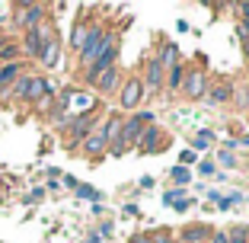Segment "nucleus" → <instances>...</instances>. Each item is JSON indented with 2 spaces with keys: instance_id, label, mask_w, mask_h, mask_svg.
<instances>
[{
  "instance_id": "nucleus-1",
  "label": "nucleus",
  "mask_w": 249,
  "mask_h": 243,
  "mask_svg": "<svg viewBox=\"0 0 249 243\" xmlns=\"http://www.w3.org/2000/svg\"><path fill=\"white\" fill-rule=\"evenodd\" d=\"M154 112H147V109H141V112H131V115L122 122V138H118V144L109 150V154H115V157H122L128 148H134L138 144V138H141V131H144L147 125H154Z\"/></svg>"
},
{
  "instance_id": "nucleus-2",
  "label": "nucleus",
  "mask_w": 249,
  "mask_h": 243,
  "mask_svg": "<svg viewBox=\"0 0 249 243\" xmlns=\"http://www.w3.org/2000/svg\"><path fill=\"white\" fill-rule=\"evenodd\" d=\"M52 36H54V26H52V19H45V22H38L36 29L22 32V42H19L22 55H26V58H36V61H38V55H42L45 42H48Z\"/></svg>"
},
{
  "instance_id": "nucleus-3",
  "label": "nucleus",
  "mask_w": 249,
  "mask_h": 243,
  "mask_svg": "<svg viewBox=\"0 0 249 243\" xmlns=\"http://www.w3.org/2000/svg\"><path fill=\"white\" fill-rule=\"evenodd\" d=\"M45 19H48V7L45 3H16L13 7V26L22 32L36 29L38 22H45Z\"/></svg>"
},
{
  "instance_id": "nucleus-4",
  "label": "nucleus",
  "mask_w": 249,
  "mask_h": 243,
  "mask_svg": "<svg viewBox=\"0 0 249 243\" xmlns=\"http://www.w3.org/2000/svg\"><path fill=\"white\" fill-rule=\"evenodd\" d=\"M163 80H166V64H163L157 55H150L147 64H144V77H141V83H144V96H160Z\"/></svg>"
},
{
  "instance_id": "nucleus-5",
  "label": "nucleus",
  "mask_w": 249,
  "mask_h": 243,
  "mask_svg": "<svg viewBox=\"0 0 249 243\" xmlns=\"http://www.w3.org/2000/svg\"><path fill=\"white\" fill-rule=\"evenodd\" d=\"M96 125H99V118H96V106H89L87 112H80V115H73L71 122H67V138H71V144H83V138H87Z\"/></svg>"
},
{
  "instance_id": "nucleus-6",
  "label": "nucleus",
  "mask_w": 249,
  "mask_h": 243,
  "mask_svg": "<svg viewBox=\"0 0 249 243\" xmlns=\"http://www.w3.org/2000/svg\"><path fill=\"white\" fill-rule=\"evenodd\" d=\"M115 64H118V42H112L109 48H106V52L99 55V58H96V61H93V64L87 67V71H83L80 77H83V80L89 83V87H93V83L99 80V77H103L106 71H109V67H115Z\"/></svg>"
},
{
  "instance_id": "nucleus-7",
  "label": "nucleus",
  "mask_w": 249,
  "mask_h": 243,
  "mask_svg": "<svg viewBox=\"0 0 249 243\" xmlns=\"http://www.w3.org/2000/svg\"><path fill=\"white\" fill-rule=\"evenodd\" d=\"M205 90H208L205 67L189 64V67H185V80H182V90H179V93L189 96V99H205Z\"/></svg>"
},
{
  "instance_id": "nucleus-8",
  "label": "nucleus",
  "mask_w": 249,
  "mask_h": 243,
  "mask_svg": "<svg viewBox=\"0 0 249 243\" xmlns=\"http://www.w3.org/2000/svg\"><path fill=\"white\" fill-rule=\"evenodd\" d=\"M141 99H144V83H141V77H128V80L118 87V106L122 109H138Z\"/></svg>"
},
{
  "instance_id": "nucleus-9",
  "label": "nucleus",
  "mask_w": 249,
  "mask_h": 243,
  "mask_svg": "<svg viewBox=\"0 0 249 243\" xmlns=\"http://www.w3.org/2000/svg\"><path fill=\"white\" fill-rule=\"evenodd\" d=\"M80 150H83V157H87V160H99V157L109 154V144H106V134H103V122H99V125H96L87 138H83Z\"/></svg>"
},
{
  "instance_id": "nucleus-10",
  "label": "nucleus",
  "mask_w": 249,
  "mask_h": 243,
  "mask_svg": "<svg viewBox=\"0 0 249 243\" xmlns=\"http://www.w3.org/2000/svg\"><path fill=\"white\" fill-rule=\"evenodd\" d=\"M163 144H166V131H163L160 125H147L144 131H141V138H138V148H141V154H157V150H163Z\"/></svg>"
},
{
  "instance_id": "nucleus-11",
  "label": "nucleus",
  "mask_w": 249,
  "mask_h": 243,
  "mask_svg": "<svg viewBox=\"0 0 249 243\" xmlns=\"http://www.w3.org/2000/svg\"><path fill=\"white\" fill-rule=\"evenodd\" d=\"M205 103L208 106H227V103H233V83H230V80L211 83V87L205 90Z\"/></svg>"
},
{
  "instance_id": "nucleus-12",
  "label": "nucleus",
  "mask_w": 249,
  "mask_h": 243,
  "mask_svg": "<svg viewBox=\"0 0 249 243\" xmlns=\"http://www.w3.org/2000/svg\"><path fill=\"white\" fill-rule=\"evenodd\" d=\"M54 93V87L48 80H45V77H36V74H29V87H26V93H22V99H26V103H42L45 96H52Z\"/></svg>"
},
{
  "instance_id": "nucleus-13",
  "label": "nucleus",
  "mask_w": 249,
  "mask_h": 243,
  "mask_svg": "<svg viewBox=\"0 0 249 243\" xmlns=\"http://www.w3.org/2000/svg\"><path fill=\"white\" fill-rule=\"evenodd\" d=\"M96 90H99V93L103 96H109V93H118V87H122V67H109V71H106L103 77H99V80L93 83Z\"/></svg>"
},
{
  "instance_id": "nucleus-14",
  "label": "nucleus",
  "mask_w": 249,
  "mask_h": 243,
  "mask_svg": "<svg viewBox=\"0 0 249 243\" xmlns=\"http://www.w3.org/2000/svg\"><path fill=\"white\" fill-rule=\"evenodd\" d=\"M58 61H61V38L52 36L48 42H45L42 55H38V64L42 67H58Z\"/></svg>"
},
{
  "instance_id": "nucleus-15",
  "label": "nucleus",
  "mask_w": 249,
  "mask_h": 243,
  "mask_svg": "<svg viewBox=\"0 0 249 243\" xmlns=\"http://www.w3.org/2000/svg\"><path fill=\"white\" fill-rule=\"evenodd\" d=\"M122 122H124V118H122V115H115V112L103 118V134H106V144H109V150L115 148L118 138H122Z\"/></svg>"
},
{
  "instance_id": "nucleus-16",
  "label": "nucleus",
  "mask_w": 249,
  "mask_h": 243,
  "mask_svg": "<svg viewBox=\"0 0 249 243\" xmlns=\"http://www.w3.org/2000/svg\"><path fill=\"white\" fill-rule=\"evenodd\" d=\"M22 71H26V61H16V64H0V90L7 93V90L22 77Z\"/></svg>"
},
{
  "instance_id": "nucleus-17",
  "label": "nucleus",
  "mask_w": 249,
  "mask_h": 243,
  "mask_svg": "<svg viewBox=\"0 0 249 243\" xmlns=\"http://www.w3.org/2000/svg\"><path fill=\"white\" fill-rule=\"evenodd\" d=\"M185 61H176V64H169L166 71H169V77H166V90L169 93H179L182 90V80H185Z\"/></svg>"
},
{
  "instance_id": "nucleus-18",
  "label": "nucleus",
  "mask_w": 249,
  "mask_h": 243,
  "mask_svg": "<svg viewBox=\"0 0 249 243\" xmlns=\"http://www.w3.org/2000/svg\"><path fill=\"white\" fill-rule=\"evenodd\" d=\"M211 240V230L205 227V224H195V227H185L182 234H179V243H208Z\"/></svg>"
},
{
  "instance_id": "nucleus-19",
  "label": "nucleus",
  "mask_w": 249,
  "mask_h": 243,
  "mask_svg": "<svg viewBox=\"0 0 249 243\" xmlns=\"http://www.w3.org/2000/svg\"><path fill=\"white\" fill-rule=\"evenodd\" d=\"M87 32H89V22H87V19H77V22H73V29H71V42H67V45H71V48H73L77 55H80V48L87 45Z\"/></svg>"
},
{
  "instance_id": "nucleus-20",
  "label": "nucleus",
  "mask_w": 249,
  "mask_h": 243,
  "mask_svg": "<svg viewBox=\"0 0 249 243\" xmlns=\"http://www.w3.org/2000/svg\"><path fill=\"white\" fill-rule=\"evenodd\" d=\"M16 61H22V48H19V42L7 38L0 45V64H16Z\"/></svg>"
},
{
  "instance_id": "nucleus-21",
  "label": "nucleus",
  "mask_w": 249,
  "mask_h": 243,
  "mask_svg": "<svg viewBox=\"0 0 249 243\" xmlns=\"http://www.w3.org/2000/svg\"><path fill=\"white\" fill-rule=\"evenodd\" d=\"M227 243H249V227L246 224H236L233 230H227Z\"/></svg>"
},
{
  "instance_id": "nucleus-22",
  "label": "nucleus",
  "mask_w": 249,
  "mask_h": 243,
  "mask_svg": "<svg viewBox=\"0 0 249 243\" xmlns=\"http://www.w3.org/2000/svg\"><path fill=\"white\" fill-rule=\"evenodd\" d=\"M73 192H77L80 199H87V202H99V199H103V192H99V189H93V186H83V183H77V189H73Z\"/></svg>"
},
{
  "instance_id": "nucleus-23",
  "label": "nucleus",
  "mask_w": 249,
  "mask_h": 243,
  "mask_svg": "<svg viewBox=\"0 0 249 243\" xmlns=\"http://www.w3.org/2000/svg\"><path fill=\"white\" fill-rule=\"evenodd\" d=\"M169 176H173V183L189 186V183H192V169H189V167H173V169H169Z\"/></svg>"
},
{
  "instance_id": "nucleus-24",
  "label": "nucleus",
  "mask_w": 249,
  "mask_h": 243,
  "mask_svg": "<svg viewBox=\"0 0 249 243\" xmlns=\"http://www.w3.org/2000/svg\"><path fill=\"white\" fill-rule=\"evenodd\" d=\"M150 243H179V240H176L173 230H154V234H150Z\"/></svg>"
},
{
  "instance_id": "nucleus-25",
  "label": "nucleus",
  "mask_w": 249,
  "mask_h": 243,
  "mask_svg": "<svg viewBox=\"0 0 249 243\" xmlns=\"http://www.w3.org/2000/svg\"><path fill=\"white\" fill-rule=\"evenodd\" d=\"M208 141H211V131H201L195 141H192V150H195V154L198 150H208Z\"/></svg>"
},
{
  "instance_id": "nucleus-26",
  "label": "nucleus",
  "mask_w": 249,
  "mask_h": 243,
  "mask_svg": "<svg viewBox=\"0 0 249 243\" xmlns=\"http://www.w3.org/2000/svg\"><path fill=\"white\" fill-rule=\"evenodd\" d=\"M182 195H185V189H169V192H163L160 199H163V205H169V208H173V202H176V199H182Z\"/></svg>"
},
{
  "instance_id": "nucleus-27",
  "label": "nucleus",
  "mask_w": 249,
  "mask_h": 243,
  "mask_svg": "<svg viewBox=\"0 0 249 243\" xmlns=\"http://www.w3.org/2000/svg\"><path fill=\"white\" fill-rule=\"evenodd\" d=\"M195 160H198V154L192 148H185L182 154H179V167H189V163H195Z\"/></svg>"
},
{
  "instance_id": "nucleus-28",
  "label": "nucleus",
  "mask_w": 249,
  "mask_h": 243,
  "mask_svg": "<svg viewBox=\"0 0 249 243\" xmlns=\"http://www.w3.org/2000/svg\"><path fill=\"white\" fill-rule=\"evenodd\" d=\"M217 160L224 163V167H236V157L230 154V150H217Z\"/></svg>"
},
{
  "instance_id": "nucleus-29",
  "label": "nucleus",
  "mask_w": 249,
  "mask_h": 243,
  "mask_svg": "<svg viewBox=\"0 0 249 243\" xmlns=\"http://www.w3.org/2000/svg\"><path fill=\"white\" fill-rule=\"evenodd\" d=\"M173 208H176L179 214H182V211H189V208H192V199H189V195H182V199H176V202H173Z\"/></svg>"
},
{
  "instance_id": "nucleus-30",
  "label": "nucleus",
  "mask_w": 249,
  "mask_h": 243,
  "mask_svg": "<svg viewBox=\"0 0 249 243\" xmlns=\"http://www.w3.org/2000/svg\"><path fill=\"white\" fill-rule=\"evenodd\" d=\"M198 173H201V176H214L217 169H214V163H211V160H205L201 167H198Z\"/></svg>"
},
{
  "instance_id": "nucleus-31",
  "label": "nucleus",
  "mask_w": 249,
  "mask_h": 243,
  "mask_svg": "<svg viewBox=\"0 0 249 243\" xmlns=\"http://www.w3.org/2000/svg\"><path fill=\"white\" fill-rule=\"evenodd\" d=\"M236 10H240V16H243L240 22H249V0H243V3H236Z\"/></svg>"
},
{
  "instance_id": "nucleus-32",
  "label": "nucleus",
  "mask_w": 249,
  "mask_h": 243,
  "mask_svg": "<svg viewBox=\"0 0 249 243\" xmlns=\"http://www.w3.org/2000/svg\"><path fill=\"white\" fill-rule=\"evenodd\" d=\"M96 234H99V237H112V234H115V227H112V224H109V221H106V224H103V227L96 230Z\"/></svg>"
},
{
  "instance_id": "nucleus-33",
  "label": "nucleus",
  "mask_w": 249,
  "mask_h": 243,
  "mask_svg": "<svg viewBox=\"0 0 249 243\" xmlns=\"http://www.w3.org/2000/svg\"><path fill=\"white\" fill-rule=\"evenodd\" d=\"M208 243H227V230H217V234H211V240Z\"/></svg>"
},
{
  "instance_id": "nucleus-34",
  "label": "nucleus",
  "mask_w": 249,
  "mask_h": 243,
  "mask_svg": "<svg viewBox=\"0 0 249 243\" xmlns=\"http://www.w3.org/2000/svg\"><path fill=\"white\" fill-rule=\"evenodd\" d=\"M128 243H150V234H131Z\"/></svg>"
},
{
  "instance_id": "nucleus-35",
  "label": "nucleus",
  "mask_w": 249,
  "mask_h": 243,
  "mask_svg": "<svg viewBox=\"0 0 249 243\" xmlns=\"http://www.w3.org/2000/svg\"><path fill=\"white\" fill-rule=\"evenodd\" d=\"M42 195H45V189H32V192H29V199H26V202H38Z\"/></svg>"
},
{
  "instance_id": "nucleus-36",
  "label": "nucleus",
  "mask_w": 249,
  "mask_h": 243,
  "mask_svg": "<svg viewBox=\"0 0 249 243\" xmlns=\"http://www.w3.org/2000/svg\"><path fill=\"white\" fill-rule=\"evenodd\" d=\"M99 240H103V237L96 234V230H93V234H89V237H87V243H99Z\"/></svg>"
},
{
  "instance_id": "nucleus-37",
  "label": "nucleus",
  "mask_w": 249,
  "mask_h": 243,
  "mask_svg": "<svg viewBox=\"0 0 249 243\" xmlns=\"http://www.w3.org/2000/svg\"><path fill=\"white\" fill-rule=\"evenodd\" d=\"M236 144H240V148H249V134H243V138L236 141Z\"/></svg>"
},
{
  "instance_id": "nucleus-38",
  "label": "nucleus",
  "mask_w": 249,
  "mask_h": 243,
  "mask_svg": "<svg viewBox=\"0 0 249 243\" xmlns=\"http://www.w3.org/2000/svg\"><path fill=\"white\" fill-rule=\"evenodd\" d=\"M243 55H246V61H249V42H243Z\"/></svg>"
},
{
  "instance_id": "nucleus-39",
  "label": "nucleus",
  "mask_w": 249,
  "mask_h": 243,
  "mask_svg": "<svg viewBox=\"0 0 249 243\" xmlns=\"http://www.w3.org/2000/svg\"><path fill=\"white\" fill-rule=\"evenodd\" d=\"M246 93H249V71H246Z\"/></svg>"
}]
</instances>
